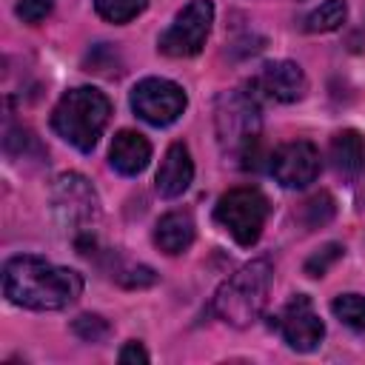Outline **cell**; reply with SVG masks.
<instances>
[{
    "mask_svg": "<svg viewBox=\"0 0 365 365\" xmlns=\"http://www.w3.org/2000/svg\"><path fill=\"white\" fill-rule=\"evenodd\" d=\"M214 23V6L211 0H191L177 20L160 34V51L168 57H194L211 31Z\"/></svg>",
    "mask_w": 365,
    "mask_h": 365,
    "instance_id": "7",
    "label": "cell"
},
{
    "mask_svg": "<svg viewBox=\"0 0 365 365\" xmlns=\"http://www.w3.org/2000/svg\"><path fill=\"white\" fill-rule=\"evenodd\" d=\"M217 137L220 145L234 157H248L259 137L257 103L242 91H228L217 103Z\"/></svg>",
    "mask_w": 365,
    "mask_h": 365,
    "instance_id": "6",
    "label": "cell"
},
{
    "mask_svg": "<svg viewBox=\"0 0 365 365\" xmlns=\"http://www.w3.org/2000/svg\"><path fill=\"white\" fill-rule=\"evenodd\" d=\"M108 160H111V168L125 174V177H134L140 174L148 160H151V143L140 134V131H120L114 134L111 140V148H108Z\"/></svg>",
    "mask_w": 365,
    "mask_h": 365,
    "instance_id": "13",
    "label": "cell"
},
{
    "mask_svg": "<svg viewBox=\"0 0 365 365\" xmlns=\"http://www.w3.org/2000/svg\"><path fill=\"white\" fill-rule=\"evenodd\" d=\"M257 86L277 103H297L305 97L308 91V80L302 74V68L291 60H277L268 63L262 68V74L257 77Z\"/></svg>",
    "mask_w": 365,
    "mask_h": 365,
    "instance_id": "11",
    "label": "cell"
},
{
    "mask_svg": "<svg viewBox=\"0 0 365 365\" xmlns=\"http://www.w3.org/2000/svg\"><path fill=\"white\" fill-rule=\"evenodd\" d=\"M51 11V0H20L17 3V17L23 23H40Z\"/></svg>",
    "mask_w": 365,
    "mask_h": 365,
    "instance_id": "22",
    "label": "cell"
},
{
    "mask_svg": "<svg viewBox=\"0 0 365 365\" xmlns=\"http://www.w3.org/2000/svg\"><path fill=\"white\" fill-rule=\"evenodd\" d=\"M214 217L240 245L248 248L259 240V234L265 228L268 200L259 188H231L220 197Z\"/></svg>",
    "mask_w": 365,
    "mask_h": 365,
    "instance_id": "5",
    "label": "cell"
},
{
    "mask_svg": "<svg viewBox=\"0 0 365 365\" xmlns=\"http://www.w3.org/2000/svg\"><path fill=\"white\" fill-rule=\"evenodd\" d=\"M108 117H111L108 97L91 86H80L60 97V103L51 111V125L74 148L91 151L97 145Z\"/></svg>",
    "mask_w": 365,
    "mask_h": 365,
    "instance_id": "2",
    "label": "cell"
},
{
    "mask_svg": "<svg viewBox=\"0 0 365 365\" xmlns=\"http://www.w3.org/2000/svg\"><path fill=\"white\" fill-rule=\"evenodd\" d=\"M279 331H282V339L294 351H302V354L314 351L325 336V325H322L319 314L314 311V302L305 294H297L285 305V311L279 317Z\"/></svg>",
    "mask_w": 365,
    "mask_h": 365,
    "instance_id": "10",
    "label": "cell"
},
{
    "mask_svg": "<svg viewBox=\"0 0 365 365\" xmlns=\"http://www.w3.org/2000/svg\"><path fill=\"white\" fill-rule=\"evenodd\" d=\"M194 180V163L185 143H171L157 168V191L163 197H180Z\"/></svg>",
    "mask_w": 365,
    "mask_h": 365,
    "instance_id": "12",
    "label": "cell"
},
{
    "mask_svg": "<svg viewBox=\"0 0 365 365\" xmlns=\"http://www.w3.org/2000/svg\"><path fill=\"white\" fill-rule=\"evenodd\" d=\"M271 274L274 268L268 259H254L234 271L214 294V314L234 328L251 325L268 302Z\"/></svg>",
    "mask_w": 365,
    "mask_h": 365,
    "instance_id": "3",
    "label": "cell"
},
{
    "mask_svg": "<svg viewBox=\"0 0 365 365\" xmlns=\"http://www.w3.org/2000/svg\"><path fill=\"white\" fill-rule=\"evenodd\" d=\"M271 174L285 188H305L319 174V151L308 140H291L271 157Z\"/></svg>",
    "mask_w": 365,
    "mask_h": 365,
    "instance_id": "9",
    "label": "cell"
},
{
    "mask_svg": "<svg viewBox=\"0 0 365 365\" xmlns=\"http://www.w3.org/2000/svg\"><path fill=\"white\" fill-rule=\"evenodd\" d=\"M348 17V6L345 0H325L319 9H314L308 17H305V31L311 34H322V31H334L345 23Z\"/></svg>",
    "mask_w": 365,
    "mask_h": 365,
    "instance_id": "16",
    "label": "cell"
},
{
    "mask_svg": "<svg viewBox=\"0 0 365 365\" xmlns=\"http://www.w3.org/2000/svg\"><path fill=\"white\" fill-rule=\"evenodd\" d=\"M117 359H120V362H148V351H145L140 342H128V345L120 348Z\"/></svg>",
    "mask_w": 365,
    "mask_h": 365,
    "instance_id": "24",
    "label": "cell"
},
{
    "mask_svg": "<svg viewBox=\"0 0 365 365\" xmlns=\"http://www.w3.org/2000/svg\"><path fill=\"white\" fill-rule=\"evenodd\" d=\"M145 6H148V0H94L97 14L103 20H108V23H128Z\"/></svg>",
    "mask_w": 365,
    "mask_h": 365,
    "instance_id": "18",
    "label": "cell"
},
{
    "mask_svg": "<svg viewBox=\"0 0 365 365\" xmlns=\"http://www.w3.org/2000/svg\"><path fill=\"white\" fill-rule=\"evenodd\" d=\"M74 334L80 336V339H86V342H100V339H106L108 336V322L103 319V317H97V314H83V317H77L74 319Z\"/></svg>",
    "mask_w": 365,
    "mask_h": 365,
    "instance_id": "20",
    "label": "cell"
},
{
    "mask_svg": "<svg viewBox=\"0 0 365 365\" xmlns=\"http://www.w3.org/2000/svg\"><path fill=\"white\" fill-rule=\"evenodd\" d=\"M185 91L163 77H145L131 91V108L151 125H171L185 111Z\"/></svg>",
    "mask_w": 365,
    "mask_h": 365,
    "instance_id": "8",
    "label": "cell"
},
{
    "mask_svg": "<svg viewBox=\"0 0 365 365\" xmlns=\"http://www.w3.org/2000/svg\"><path fill=\"white\" fill-rule=\"evenodd\" d=\"M3 294L31 311H60L83 294V277L71 268L23 254L3 265Z\"/></svg>",
    "mask_w": 365,
    "mask_h": 365,
    "instance_id": "1",
    "label": "cell"
},
{
    "mask_svg": "<svg viewBox=\"0 0 365 365\" xmlns=\"http://www.w3.org/2000/svg\"><path fill=\"white\" fill-rule=\"evenodd\" d=\"M334 211H336L334 197L322 191V194H317V197H311V200L305 202L302 217H305V222H308L311 228H319V225H325V222L334 217Z\"/></svg>",
    "mask_w": 365,
    "mask_h": 365,
    "instance_id": "19",
    "label": "cell"
},
{
    "mask_svg": "<svg viewBox=\"0 0 365 365\" xmlns=\"http://www.w3.org/2000/svg\"><path fill=\"white\" fill-rule=\"evenodd\" d=\"M331 311L339 322L354 331H365V297L362 294H339L331 302Z\"/></svg>",
    "mask_w": 365,
    "mask_h": 365,
    "instance_id": "17",
    "label": "cell"
},
{
    "mask_svg": "<svg viewBox=\"0 0 365 365\" xmlns=\"http://www.w3.org/2000/svg\"><path fill=\"white\" fill-rule=\"evenodd\" d=\"M51 205L60 228L71 237V242L80 251L94 245V231L100 222V200L94 185L83 174L77 171L60 174L51 188Z\"/></svg>",
    "mask_w": 365,
    "mask_h": 365,
    "instance_id": "4",
    "label": "cell"
},
{
    "mask_svg": "<svg viewBox=\"0 0 365 365\" xmlns=\"http://www.w3.org/2000/svg\"><path fill=\"white\" fill-rule=\"evenodd\" d=\"M194 217L191 211H168L154 228V242L163 254H182L194 242Z\"/></svg>",
    "mask_w": 365,
    "mask_h": 365,
    "instance_id": "14",
    "label": "cell"
},
{
    "mask_svg": "<svg viewBox=\"0 0 365 365\" xmlns=\"http://www.w3.org/2000/svg\"><path fill=\"white\" fill-rule=\"evenodd\" d=\"M339 257H342V245L328 242V245H322L317 254H311V257L305 259V274H308V277H322Z\"/></svg>",
    "mask_w": 365,
    "mask_h": 365,
    "instance_id": "21",
    "label": "cell"
},
{
    "mask_svg": "<svg viewBox=\"0 0 365 365\" xmlns=\"http://www.w3.org/2000/svg\"><path fill=\"white\" fill-rule=\"evenodd\" d=\"M128 274H131V277H123V279H120V282L128 285V288H134V285H137V288H140V285H151V282L157 279V274H154L151 268H145V265L128 268Z\"/></svg>",
    "mask_w": 365,
    "mask_h": 365,
    "instance_id": "23",
    "label": "cell"
},
{
    "mask_svg": "<svg viewBox=\"0 0 365 365\" xmlns=\"http://www.w3.org/2000/svg\"><path fill=\"white\" fill-rule=\"evenodd\" d=\"M331 163L336 168V174L354 180L365 171V137L354 128L336 131L331 137Z\"/></svg>",
    "mask_w": 365,
    "mask_h": 365,
    "instance_id": "15",
    "label": "cell"
}]
</instances>
